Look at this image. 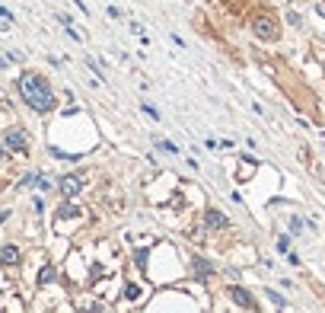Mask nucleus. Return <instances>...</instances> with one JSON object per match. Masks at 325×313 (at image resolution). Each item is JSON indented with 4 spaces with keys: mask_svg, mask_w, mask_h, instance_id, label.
Masks as SVG:
<instances>
[{
    "mask_svg": "<svg viewBox=\"0 0 325 313\" xmlns=\"http://www.w3.org/2000/svg\"><path fill=\"white\" fill-rule=\"evenodd\" d=\"M204 224H207V227H210V230H220V227H223V224H226V217H223L220 211H214V208H210V211L204 214Z\"/></svg>",
    "mask_w": 325,
    "mask_h": 313,
    "instance_id": "nucleus-6",
    "label": "nucleus"
},
{
    "mask_svg": "<svg viewBox=\"0 0 325 313\" xmlns=\"http://www.w3.org/2000/svg\"><path fill=\"white\" fill-rule=\"evenodd\" d=\"M156 147H160V150H166V153H179V147H175L172 141H156Z\"/></svg>",
    "mask_w": 325,
    "mask_h": 313,
    "instance_id": "nucleus-10",
    "label": "nucleus"
},
{
    "mask_svg": "<svg viewBox=\"0 0 325 313\" xmlns=\"http://www.w3.org/2000/svg\"><path fill=\"white\" fill-rule=\"evenodd\" d=\"M144 112H147V118L160 121V109H156V106H147V102H144Z\"/></svg>",
    "mask_w": 325,
    "mask_h": 313,
    "instance_id": "nucleus-12",
    "label": "nucleus"
},
{
    "mask_svg": "<svg viewBox=\"0 0 325 313\" xmlns=\"http://www.w3.org/2000/svg\"><path fill=\"white\" fill-rule=\"evenodd\" d=\"M252 29H255V36H258L261 42H277V23H274V16H268V13L255 16Z\"/></svg>",
    "mask_w": 325,
    "mask_h": 313,
    "instance_id": "nucleus-2",
    "label": "nucleus"
},
{
    "mask_svg": "<svg viewBox=\"0 0 325 313\" xmlns=\"http://www.w3.org/2000/svg\"><path fill=\"white\" fill-rule=\"evenodd\" d=\"M39 281H42V284H51V281H55V265H45V268H42Z\"/></svg>",
    "mask_w": 325,
    "mask_h": 313,
    "instance_id": "nucleus-9",
    "label": "nucleus"
},
{
    "mask_svg": "<svg viewBox=\"0 0 325 313\" xmlns=\"http://www.w3.org/2000/svg\"><path fill=\"white\" fill-rule=\"evenodd\" d=\"M195 272H198L201 278H207V275H214V265H210L207 259H195Z\"/></svg>",
    "mask_w": 325,
    "mask_h": 313,
    "instance_id": "nucleus-8",
    "label": "nucleus"
},
{
    "mask_svg": "<svg viewBox=\"0 0 325 313\" xmlns=\"http://www.w3.org/2000/svg\"><path fill=\"white\" fill-rule=\"evenodd\" d=\"M74 214H77V208H74V205H64V208L58 211V217H74Z\"/></svg>",
    "mask_w": 325,
    "mask_h": 313,
    "instance_id": "nucleus-14",
    "label": "nucleus"
},
{
    "mask_svg": "<svg viewBox=\"0 0 325 313\" xmlns=\"http://www.w3.org/2000/svg\"><path fill=\"white\" fill-rule=\"evenodd\" d=\"M4 144L10 147V150H20V153L29 150V137H26V131H20V128H10L7 137H4Z\"/></svg>",
    "mask_w": 325,
    "mask_h": 313,
    "instance_id": "nucleus-4",
    "label": "nucleus"
},
{
    "mask_svg": "<svg viewBox=\"0 0 325 313\" xmlns=\"http://www.w3.org/2000/svg\"><path fill=\"white\" fill-rule=\"evenodd\" d=\"M39 189H42V192H48V189H51V179H45V176H39Z\"/></svg>",
    "mask_w": 325,
    "mask_h": 313,
    "instance_id": "nucleus-15",
    "label": "nucleus"
},
{
    "mask_svg": "<svg viewBox=\"0 0 325 313\" xmlns=\"http://www.w3.org/2000/svg\"><path fill=\"white\" fill-rule=\"evenodd\" d=\"M268 297H271V303H274V307H287V300H284V297H280V294H277V291H268Z\"/></svg>",
    "mask_w": 325,
    "mask_h": 313,
    "instance_id": "nucleus-11",
    "label": "nucleus"
},
{
    "mask_svg": "<svg viewBox=\"0 0 325 313\" xmlns=\"http://www.w3.org/2000/svg\"><path fill=\"white\" fill-rule=\"evenodd\" d=\"M20 96L29 109L35 112H51L55 109V93H51V86L42 80L39 74H23L20 77Z\"/></svg>",
    "mask_w": 325,
    "mask_h": 313,
    "instance_id": "nucleus-1",
    "label": "nucleus"
},
{
    "mask_svg": "<svg viewBox=\"0 0 325 313\" xmlns=\"http://www.w3.org/2000/svg\"><path fill=\"white\" fill-rule=\"evenodd\" d=\"M230 297H233L236 303H239V307H249V310L255 307V300L249 297V291H245V288H233V291H230Z\"/></svg>",
    "mask_w": 325,
    "mask_h": 313,
    "instance_id": "nucleus-5",
    "label": "nucleus"
},
{
    "mask_svg": "<svg viewBox=\"0 0 325 313\" xmlns=\"http://www.w3.org/2000/svg\"><path fill=\"white\" fill-rule=\"evenodd\" d=\"M0 156H4V153H0Z\"/></svg>",
    "mask_w": 325,
    "mask_h": 313,
    "instance_id": "nucleus-17",
    "label": "nucleus"
},
{
    "mask_svg": "<svg viewBox=\"0 0 325 313\" xmlns=\"http://www.w3.org/2000/svg\"><path fill=\"white\" fill-rule=\"evenodd\" d=\"M58 189H61V195H64V198H74V195L83 192V179L77 176V173H67V176H61Z\"/></svg>",
    "mask_w": 325,
    "mask_h": 313,
    "instance_id": "nucleus-3",
    "label": "nucleus"
},
{
    "mask_svg": "<svg viewBox=\"0 0 325 313\" xmlns=\"http://www.w3.org/2000/svg\"><path fill=\"white\" fill-rule=\"evenodd\" d=\"M0 262H4V265H16V262H20V249H16V246H4V249H0Z\"/></svg>",
    "mask_w": 325,
    "mask_h": 313,
    "instance_id": "nucleus-7",
    "label": "nucleus"
},
{
    "mask_svg": "<svg viewBox=\"0 0 325 313\" xmlns=\"http://www.w3.org/2000/svg\"><path fill=\"white\" fill-rule=\"evenodd\" d=\"M277 253H290V237H280L277 240Z\"/></svg>",
    "mask_w": 325,
    "mask_h": 313,
    "instance_id": "nucleus-13",
    "label": "nucleus"
},
{
    "mask_svg": "<svg viewBox=\"0 0 325 313\" xmlns=\"http://www.w3.org/2000/svg\"><path fill=\"white\" fill-rule=\"evenodd\" d=\"M0 16H4V20H13V13L7 10V7H0Z\"/></svg>",
    "mask_w": 325,
    "mask_h": 313,
    "instance_id": "nucleus-16",
    "label": "nucleus"
}]
</instances>
